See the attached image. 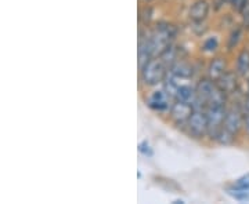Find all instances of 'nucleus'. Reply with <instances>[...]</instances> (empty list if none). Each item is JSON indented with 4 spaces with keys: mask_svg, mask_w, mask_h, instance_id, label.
I'll use <instances>...</instances> for the list:
<instances>
[{
    "mask_svg": "<svg viewBox=\"0 0 249 204\" xmlns=\"http://www.w3.org/2000/svg\"><path fill=\"white\" fill-rule=\"evenodd\" d=\"M196 101L194 108L206 109L214 105H227V95L219 89L216 81L208 76H202L196 83Z\"/></svg>",
    "mask_w": 249,
    "mask_h": 204,
    "instance_id": "1",
    "label": "nucleus"
},
{
    "mask_svg": "<svg viewBox=\"0 0 249 204\" xmlns=\"http://www.w3.org/2000/svg\"><path fill=\"white\" fill-rule=\"evenodd\" d=\"M139 68H140V73H139L140 84L145 89H151L162 84L169 72L168 63L160 57H152Z\"/></svg>",
    "mask_w": 249,
    "mask_h": 204,
    "instance_id": "2",
    "label": "nucleus"
},
{
    "mask_svg": "<svg viewBox=\"0 0 249 204\" xmlns=\"http://www.w3.org/2000/svg\"><path fill=\"white\" fill-rule=\"evenodd\" d=\"M183 133H186L190 138L196 140V141L208 140V117H206L205 109H196V108L194 109Z\"/></svg>",
    "mask_w": 249,
    "mask_h": 204,
    "instance_id": "3",
    "label": "nucleus"
},
{
    "mask_svg": "<svg viewBox=\"0 0 249 204\" xmlns=\"http://www.w3.org/2000/svg\"><path fill=\"white\" fill-rule=\"evenodd\" d=\"M208 117V141L214 143L217 134L220 133L223 122L227 113V105H214L205 109Z\"/></svg>",
    "mask_w": 249,
    "mask_h": 204,
    "instance_id": "4",
    "label": "nucleus"
},
{
    "mask_svg": "<svg viewBox=\"0 0 249 204\" xmlns=\"http://www.w3.org/2000/svg\"><path fill=\"white\" fill-rule=\"evenodd\" d=\"M194 109L196 108H194L193 104H187V102H183V101L175 99L172 102V105H170L169 112H168V120L175 127H178L183 131L188 119H190V116L193 115Z\"/></svg>",
    "mask_w": 249,
    "mask_h": 204,
    "instance_id": "5",
    "label": "nucleus"
},
{
    "mask_svg": "<svg viewBox=\"0 0 249 204\" xmlns=\"http://www.w3.org/2000/svg\"><path fill=\"white\" fill-rule=\"evenodd\" d=\"M172 102L173 99L166 94L163 89L152 90L145 97V105L158 115H168Z\"/></svg>",
    "mask_w": 249,
    "mask_h": 204,
    "instance_id": "6",
    "label": "nucleus"
},
{
    "mask_svg": "<svg viewBox=\"0 0 249 204\" xmlns=\"http://www.w3.org/2000/svg\"><path fill=\"white\" fill-rule=\"evenodd\" d=\"M244 116L245 112L240 105H231L227 107V113L223 122V130H226L227 133L232 134L235 137H238L242 131V126H244Z\"/></svg>",
    "mask_w": 249,
    "mask_h": 204,
    "instance_id": "7",
    "label": "nucleus"
},
{
    "mask_svg": "<svg viewBox=\"0 0 249 204\" xmlns=\"http://www.w3.org/2000/svg\"><path fill=\"white\" fill-rule=\"evenodd\" d=\"M211 11V0H193L187 10V18L191 24H202L208 21Z\"/></svg>",
    "mask_w": 249,
    "mask_h": 204,
    "instance_id": "8",
    "label": "nucleus"
},
{
    "mask_svg": "<svg viewBox=\"0 0 249 204\" xmlns=\"http://www.w3.org/2000/svg\"><path fill=\"white\" fill-rule=\"evenodd\" d=\"M229 69H230V66H229L227 57L222 55V54L220 55L214 54L212 58H209V61L206 63V76L214 80V81H217Z\"/></svg>",
    "mask_w": 249,
    "mask_h": 204,
    "instance_id": "9",
    "label": "nucleus"
},
{
    "mask_svg": "<svg viewBox=\"0 0 249 204\" xmlns=\"http://www.w3.org/2000/svg\"><path fill=\"white\" fill-rule=\"evenodd\" d=\"M216 84L227 97L235 95L240 90V75L235 72V69H229L216 81Z\"/></svg>",
    "mask_w": 249,
    "mask_h": 204,
    "instance_id": "10",
    "label": "nucleus"
},
{
    "mask_svg": "<svg viewBox=\"0 0 249 204\" xmlns=\"http://www.w3.org/2000/svg\"><path fill=\"white\" fill-rule=\"evenodd\" d=\"M169 72L178 80H191L194 76V66L180 57L170 65Z\"/></svg>",
    "mask_w": 249,
    "mask_h": 204,
    "instance_id": "11",
    "label": "nucleus"
},
{
    "mask_svg": "<svg viewBox=\"0 0 249 204\" xmlns=\"http://www.w3.org/2000/svg\"><path fill=\"white\" fill-rule=\"evenodd\" d=\"M235 72L240 75L242 79H249V50L242 48L237 54L235 58Z\"/></svg>",
    "mask_w": 249,
    "mask_h": 204,
    "instance_id": "12",
    "label": "nucleus"
},
{
    "mask_svg": "<svg viewBox=\"0 0 249 204\" xmlns=\"http://www.w3.org/2000/svg\"><path fill=\"white\" fill-rule=\"evenodd\" d=\"M244 29L245 28L242 27V25H237V27H234L230 31V33H229L227 39H226V50H227V53H232V51H235V48H238L241 40H242V36H244Z\"/></svg>",
    "mask_w": 249,
    "mask_h": 204,
    "instance_id": "13",
    "label": "nucleus"
},
{
    "mask_svg": "<svg viewBox=\"0 0 249 204\" xmlns=\"http://www.w3.org/2000/svg\"><path fill=\"white\" fill-rule=\"evenodd\" d=\"M175 99H178V101H183V102L193 104V105H194L196 101V86H191V84H180Z\"/></svg>",
    "mask_w": 249,
    "mask_h": 204,
    "instance_id": "14",
    "label": "nucleus"
},
{
    "mask_svg": "<svg viewBox=\"0 0 249 204\" xmlns=\"http://www.w3.org/2000/svg\"><path fill=\"white\" fill-rule=\"evenodd\" d=\"M219 47H220V39L216 35H211L206 36L202 40V43L199 46V50H201V53L214 55V54L217 53Z\"/></svg>",
    "mask_w": 249,
    "mask_h": 204,
    "instance_id": "15",
    "label": "nucleus"
},
{
    "mask_svg": "<svg viewBox=\"0 0 249 204\" xmlns=\"http://www.w3.org/2000/svg\"><path fill=\"white\" fill-rule=\"evenodd\" d=\"M152 16H154V10H152L151 4H142L139 9V24L142 28H148L152 21Z\"/></svg>",
    "mask_w": 249,
    "mask_h": 204,
    "instance_id": "16",
    "label": "nucleus"
},
{
    "mask_svg": "<svg viewBox=\"0 0 249 204\" xmlns=\"http://www.w3.org/2000/svg\"><path fill=\"white\" fill-rule=\"evenodd\" d=\"M229 196H231L234 200L237 202H249V190H242V189H231L226 188Z\"/></svg>",
    "mask_w": 249,
    "mask_h": 204,
    "instance_id": "17",
    "label": "nucleus"
},
{
    "mask_svg": "<svg viewBox=\"0 0 249 204\" xmlns=\"http://www.w3.org/2000/svg\"><path fill=\"white\" fill-rule=\"evenodd\" d=\"M227 188L231 189H242V190H249V173L244 174L240 178H237L232 184H230Z\"/></svg>",
    "mask_w": 249,
    "mask_h": 204,
    "instance_id": "18",
    "label": "nucleus"
},
{
    "mask_svg": "<svg viewBox=\"0 0 249 204\" xmlns=\"http://www.w3.org/2000/svg\"><path fill=\"white\" fill-rule=\"evenodd\" d=\"M139 152L142 153L144 157H147V159H150V157L154 156V149H152V146L147 140H144V141L139 143Z\"/></svg>",
    "mask_w": 249,
    "mask_h": 204,
    "instance_id": "19",
    "label": "nucleus"
},
{
    "mask_svg": "<svg viewBox=\"0 0 249 204\" xmlns=\"http://www.w3.org/2000/svg\"><path fill=\"white\" fill-rule=\"evenodd\" d=\"M249 0H229V6H230V9L234 11V13H237V14H240L241 11L244 10V7L248 4Z\"/></svg>",
    "mask_w": 249,
    "mask_h": 204,
    "instance_id": "20",
    "label": "nucleus"
},
{
    "mask_svg": "<svg viewBox=\"0 0 249 204\" xmlns=\"http://www.w3.org/2000/svg\"><path fill=\"white\" fill-rule=\"evenodd\" d=\"M240 16H241V25L249 31V1H248V4L244 7V10L240 13Z\"/></svg>",
    "mask_w": 249,
    "mask_h": 204,
    "instance_id": "21",
    "label": "nucleus"
},
{
    "mask_svg": "<svg viewBox=\"0 0 249 204\" xmlns=\"http://www.w3.org/2000/svg\"><path fill=\"white\" fill-rule=\"evenodd\" d=\"M211 4H212V10L214 13H219L226 6H229V0H211Z\"/></svg>",
    "mask_w": 249,
    "mask_h": 204,
    "instance_id": "22",
    "label": "nucleus"
},
{
    "mask_svg": "<svg viewBox=\"0 0 249 204\" xmlns=\"http://www.w3.org/2000/svg\"><path fill=\"white\" fill-rule=\"evenodd\" d=\"M242 131L249 138V113H245L244 116V126H242Z\"/></svg>",
    "mask_w": 249,
    "mask_h": 204,
    "instance_id": "23",
    "label": "nucleus"
},
{
    "mask_svg": "<svg viewBox=\"0 0 249 204\" xmlns=\"http://www.w3.org/2000/svg\"><path fill=\"white\" fill-rule=\"evenodd\" d=\"M142 4H151V3H154L155 0H139Z\"/></svg>",
    "mask_w": 249,
    "mask_h": 204,
    "instance_id": "24",
    "label": "nucleus"
},
{
    "mask_svg": "<svg viewBox=\"0 0 249 204\" xmlns=\"http://www.w3.org/2000/svg\"><path fill=\"white\" fill-rule=\"evenodd\" d=\"M186 202L184 200H181V199H178V200H173V204H184Z\"/></svg>",
    "mask_w": 249,
    "mask_h": 204,
    "instance_id": "25",
    "label": "nucleus"
}]
</instances>
